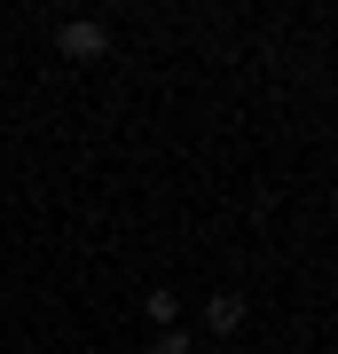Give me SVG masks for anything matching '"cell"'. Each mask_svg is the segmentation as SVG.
<instances>
[{
	"label": "cell",
	"instance_id": "1",
	"mask_svg": "<svg viewBox=\"0 0 338 354\" xmlns=\"http://www.w3.org/2000/svg\"><path fill=\"white\" fill-rule=\"evenodd\" d=\"M55 48L71 55V64H102V55H111V32H102L95 16H71V24L55 32Z\"/></svg>",
	"mask_w": 338,
	"mask_h": 354
},
{
	"label": "cell",
	"instance_id": "2",
	"mask_svg": "<svg viewBox=\"0 0 338 354\" xmlns=\"http://www.w3.org/2000/svg\"><path fill=\"white\" fill-rule=\"evenodd\" d=\"M205 330H213V339L244 330V299H236V291H213V299H205Z\"/></svg>",
	"mask_w": 338,
	"mask_h": 354
},
{
	"label": "cell",
	"instance_id": "3",
	"mask_svg": "<svg viewBox=\"0 0 338 354\" xmlns=\"http://www.w3.org/2000/svg\"><path fill=\"white\" fill-rule=\"evenodd\" d=\"M142 315H150V330H173L181 299H173V291H150V299H142Z\"/></svg>",
	"mask_w": 338,
	"mask_h": 354
},
{
	"label": "cell",
	"instance_id": "4",
	"mask_svg": "<svg viewBox=\"0 0 338 354\" xmlns=\"http://www.w3.org/2000/svg\"><path fill=\"white\" fill-rule=\"evenodd\" d=\"M150 354H189V330L173 323V330H158V339H150Z\"/></svg>",
	"mask_w": 338,
	"mask_h": 354
}]
</instances>
